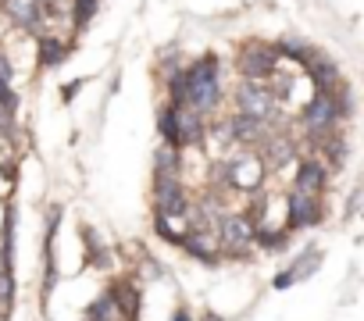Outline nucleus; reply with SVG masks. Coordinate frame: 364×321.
<instances>
[{
	"label": "nucleus",
	"instance_id": "nucleus-26",
	"mask_svg": "<svg viewBox=\"0 0 364 321\" xmlns=\"http://www.w3.org/2000/svg\"><path fill=\"white\" fill-rule=\"evenodd\" d=\"M171 321H193V317H190V314H186V310H178V314H175V317H171Z\"/></svg>",
	"mask_w": 364,
	"mask_h": 321
},
{
	"label": "nucleus",
	"instance_id": "nucleus-25",
	"mask_svg": "<svg viewBox=\"0 0 364 321\" xmlns=\"http://www.w3.org/2000/svg\"><path fill=\"white\" fill-rule=\"evenodd\" d=\"M8 121H11V111H4V107H0V129H8Z\"/></svg>",
	"mask_w": 364,
	"mask_h": 321
},
{
	"label": "nucleus",
	"instance_id": "nucleus-3",
	"mask_svg": "<svg viewBox=\"0 0 364 321\" xmlns=\"http://www.w3.org/2000/svg\"><path fill=\"white\" fill-rule=\"evenodd\" d=\"M157 121H161V136H164L168 146H175V150L204 139V121H200V114H193L186 104H168Z\"/></svg>",
	"mask_w": 364,
	"mask_h": 321
},
{
	"label": "nucleus",
	"instance_id": "nucleus-5",
	"mask_svg": "<svg viewBox=\"0 0 364 321\" xmlns=\"http://www.w3.org/2000/svg\"><path fill=\"white\" fill-rule=\"evenodd\" d=\"M236 104H240V114L257 118L261 125H268L275 118V93L264 89L261 82H243L236 89Z\"/></svg>",
	"mask_w": 364,
	"mask_h": 321
},
{
	"label": "nucleus",
	"instance_id": "nucleus-20",
	"mask_svg": "<svg viewBox=\"0 0 364 321\" xmlns=\"http://www.w3.org/2000/svg\"><path fill=\"white\" fill-rule=\"evenodd\" d=\"M325 157H328L332 165L339 168L343 160H346V143H343V139H328V143H325Z\"/></svg>",
	"mask_w": 364,
	"mask_h": 321
},
{
	"label": "nucleus",
	"instance_id": "nucleus-4",
	"mask_svg": "<svg viewBox=\"0 0 364 321\" xmlns=\"http://www.w3.org/2000/svg\"><path fill=\"white\" fill-rule=\"evenodd\" d=\"M254 232H257V225H254L247 214H222V218L215 222L218 250H222V254H232V257H240V254L254 243Z\"/></svg>",
	"mask_w": 364,
	"mask_h": 321
},
{
	"label": "nucleus",
	"instance_id": "nucleus-18",
	"mask_svg": "<svg viewBox=\"0 0 364 321\" xmlns=\"http://www.w3.org/2000/svg\"><path fill=\"white\" fill-rule=\"evenodd\" d=\"M68 58V47L58 36H40V65L43 68H58Z\"/></svg>",
	"mask_w": 364,
	"mask_h": 321
},
{
	"label": "nucleus",
	"instance_id": "nucleus-19",
	"mask_svg": "<svg viewBox=\"0 0 364 321\" xmlns=\"http://www.w3.org/2000/svg\"><path fill=\"white\" fill-rule=\"evenodd\" d=\"M154 165H157V175H175V168H178V150H175V146H161L157 157H154Z\"/></svg>",
	"mask_w": 364,
	"mask_h": 321
},
{
	"label": "nucleus",
	"instance_id": "nucleus-13",
	"mask_svg": "<svg viewBox=\"0 0 364 321\" xmlns=\"http://www.w3.org/2000/svg\"><path fill=\"white\" fill-rule=\"evenodd\" d=\"M304 68H307V75L314 79L318 93H328V86L339 82V65L328 61V58H321V54H314V50H311V58L304 61Z\"/></svg>",
	"mask_w": 364,
	"mask_h": 321
},
{
	"label": "nucleus",
	"instance_id": "nucleus-17",
	"mask_svg": "<svg viewBox=\"0 0 364 321\" xmlns=\"http://www.w3.org/2000/svg\"><path fill=\"white\" fill-rule=\"evenodd\" d=\"M86 321H125V317H122L118 303L111 300V293H104V296H97V300L86 307Z\"/></svg>",
	"mask_w": 364,
	"mask_h": 321
},
{
	"label": "nucleus",
	"instance_id": "nucleus-14",
	"mask_svg": "<svg viewBox=\"0 0 364 321\" xmlns=\"http://www.w3.org/2000/svg\"><path fill=\"white\" fill-rule=\"evenodd\" d=\"M264 146H268V150L257 153L264 168H286L289 160L296 157V150H293V143H289L286 136H279V139H264Z\"/></svg>",
	"mask_w": 364,
	"mask_h": 321
},
{
	"label": "nucleus",
	"instance_id": "nucleus-2",
	"mask_svg": "<svg viewBox=\"0 0 364 321\" xmlns=\"http://www.w3.org/2000/svg\"><path fill=\"white\" fill-rule=\"evenodd\" d=\"M346 111H350V93H346V89H343L339 97H332V93H318L314 100H307L300 121H304V129H307L311 136H328V132L343 121Z\"/></svg>",
	"mask_w": 364,
	"mask_h": 321
},
{
	"label": "nucleus",
	"instance_id": "nucleus-27",
	"mask_svg": "<svg viewBox=\"0 0 364 321\" xmlns=\"http://www.w3.org/2000/svg\"><path fill=\"white\" fill-rule=\"evenodd\" d=\"M4 275H11V268L4 264V257H0V278H4Z\"/></svg>",
	"mask_w": 364,
	"mask_h": 321
},
{
	"label": "nucleus",
	"instance_id": "nucleus-22",
	"mask_svg": "<svg viewBox=\"0 0 364 321\" xmlns=\"http://www.w3.org/2000/svg\"><path fill=\"white\" fill-rule=\"evenodd\" d=\"M0 107H4V111H15V107H18V97L11 93L8 82H0Z\"/></svg>",
	"mask_w": 364,
	"mask_h": 321
},
{
	"label": "nucleus",
	"instance_id": "nucleus-9",
	"mask_svg": "<svg viewBox=\"0 0 364 321\" xmlns=\"http://www.w3.org/2000/svg\"><path fill=\"white\" fill-rule=\"evenodd\" d=\"M321 222V200L318 197H307V193H289V229H311Z\"/></svg>",
	"mask_w": 364,
	"mask_h": 321
},
{
	"label": "nucleus",
	"instance_id": "nucleus-11",
	"mask_svg": "<svg viewBox=\"0 0 364 321\" xmlns=\"http://www.w3.org/2000/svg\"><path fill=\"white\" fill-rule=\"evenodd\" d=\"M293 190L296 193H307V197H321V190H325V168L318 165V160H300Z\"/></svg>",
	"mask_w": 364,
	"mask_h": 321
},
{
	"label": "nucleus",
	"instance_id": "nucleus-23",
	"mask_svg": "<svg viewBox=\"0 0 364 321\" xmlns=\"http://www.w3.org/2000/svg\"><path fill=\"white\" fill-rule=\"evenodd\" d=\"M0 82H11V65L0 58Z\"/></svg>",
	"mask_w": 364,
	"mask_h": 321
},
{
	"label": "nucleus",
	"instance_id": "nucleus-8",
	"mask_svg": "<svg viewBox=\"0 0 364 321\" xmlns=\"http://www.w3.org/2000/svg\"><path fill=\"white\" fill-rule=\"evenodd\" d=\"M190 211V197L182 190L178 175H157V214L161 218H182Z\"/></svg>",
	"mask_w": 364,
	"mask_h": 321
},
{
	"label": "nucleus",
	"instance_id": "nucleus-21",
	"mask_svg": "<svg viewBox=\"0 0 364 321\" xmlns=\"http://www.w3.org/2000/svg\"><path fill=\"white\" fill-rule=\"evenodd\" d=\"M97 15V0H75V26H86Z\"/></svg>",
	"mask_w": 364,
	"mask_h": 321
},
{
	"label": "nucleus",
	"instance_id": "nucleus-28",
	"mask_svg": "<svg viewBox=\"0 0 364 321\" xmlns=\"http://www.w3.org/2000/svg\"><path fill=\"white\" fill-rule=\"evenodd\" d=\"M204 321H218V317H215V314H204Z\"/></svg>",
	"mask_w": 364,
	"mask_h": 321
},
{
	"label": "nucleus",
	"instance_id": "nucleus-15",
	"mask_svg": "<svg viewBox=\"0 0 364 321\" xmlns=\"http://www.w3.org/2000/svg\"><path fill=\"white\" fill-rule=\"evenodd\" d=\"M229 136H232L236 143H261V139H264V125H261L257 118L236 114V118L229 121Z\"/></svg>",
	"mask_w": 364,
	"mask_h": 321
},
{
	"label": "nucleus",
	"instance_id": "nucleus-24",
	"mask_svg": "<svg viewBox=\"0 0 364 321\" xmlns=\"http://www.w3.org/2000/svg\"><path fill=\"white\" fill-rule=\"evenodd\" d=\"M79 86H82V79H79V82H68V86H65V100H72V97L79 93Z\"/></svg>",
	"mask_w": 364,
	"mask_h": 321
},
{
	"label": "nucleus",
	"instance_id": "nucleus-10",
	"mask_svg": "<svg viewBox=\"0 0 364 321\" xmlns=\"http://www.w3.org/2000/svg\"><path fill=\"white\" fill-rule=\"evenodd\" d=\"M0 8H4V15L22 26V29H40V18H43V0H0Z\"/></svg>",
	"mask_w": 364,
	"mask_h": 321
},
{
	"label": "nucleus",
	"instance_id": "nucleus-16",
	"mask_svg": "<svg viewBox=\"0 0 364 321\" xmlns=\"http://www.w3.org/2000/svg\"><path fill=\"white\" fill-rule=\"evenodd\" d=\"M111 300L118 303V310H122L125 321H136V314H139V293H136L129 282L114 285V289H111Z\"/></svg>",
	"mask_w": 364,
	"mask_h": 321
},
{
	"label": "nucleus",
	"instance_id": "nucleus-12",
	"mask_svg": "<svg viewBox=\"0 0 364 321\" xmlns=\"http://www.w3.org/2000/svg\"><path fill=\"white\" fill-rule=\"evenodd\" d=\"M318 261H321V254L318 250H307V254H300L296 261H293V268H286L282 275H275V289H289V285H296L300 278H307V275H314L318 271Z\"/></svg>",
	"mask_w": 364,
	"mask_h": 321
},
{
	"label": "nucleus",
	"instance_id": "nucleus-1",
	"mask_svg": "<svg viewBox=\"0 0 364 321\" xmlns=\"http://www.w3.org/2000/svg\"><path fill=\"white\" fill-rule=\"evenodd\" d=\"M182 104L193 114H208L222 104V79H218V61L208 54L182 75Z\"/></svg>",
	"mask_w": 364,
	"mask_h": 321
},
{
	"label": "nucleus",
	"instance_id": "nucleus-7",
	"mask_svg": "<svg viewBox=\"0 0 364 321\" xmlns=\"http://www.w3.org/2000/svg\"><path fill=\"white\" fill-rule=\"evenodd\" d=\"M264 165H261V157L257 153H236L229 165L222 168V175L236 186V190H247V193H254L257 186H261V179H264Z\"/></svg>",
	"mask_w": 364,
	"mask_h": 321
},
{
	"label": "nucleus",
	"instance_id": "nucleus-6",
	"mask_svg": "<svg viewBox=\"0 0 364 321\" xmlns=\"http://www.w3.org/2000/svg\"><path fill=\"white\" fill-rule=\"evenodd\" d=\"M275 68H279L275 47H268V43H247V47L240 50V72H243L250 82H261V79L275 75Z\"/></svg>",
	"mask_w": 364,
	"mask_h": 321
}]
</instances>
